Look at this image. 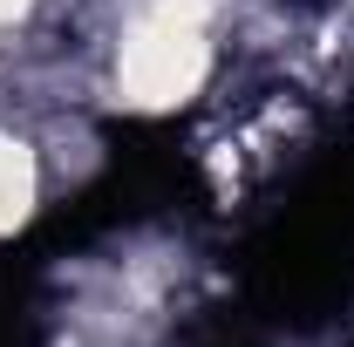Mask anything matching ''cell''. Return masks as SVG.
<instances>
[{
  "label": "cell",
  "instance_id": "6da1fadb",
  "mask_svg": "<svg viewBox=\"0 0 354 347\" xmlns=\"http://www.w3.org/2000/svg\"><path fill=\"white\" fill-rule=\"evenodd\" d=\"M28 205H35V157L21 143H0V232L21 225Z\"/></svg>",
  "mask_w": 354,
  "mask_h": 347
}]
</instances>
